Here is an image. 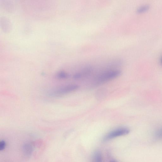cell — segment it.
<instances>
[{"label":"cell","instance_id":"1","mask_svg":"<svg viewBox=\"0 0 162 162\" xmlns=\"http://www.w3.org/2000/svg\"><path fill=\"white\" fill-rule=\"evenodd\" d=\"M121 72L118 70H110L100 74L95 79L97 85L103 84L114 79L120 75Z\"/></svg>","mask_w":162,"mask_h":162},{"label":"cell","instance_id":"2","mask_svg":"<svg viewBox=\"0 0 162 162\" xmlns=\"http://www.w3.org/2000/svg\"><path fill=\"white\" fill-rule=\"evenodd\" d=\"M79 88V86L77 85H68L54 90L50 93V95L54 97L60 96L75 91Z\"/></svg>","mask_w":162,"mask_h":162},{"label":"cell","instance_id":"3","mask_svg":"<svg viewBox=\"0 0 162 162\" xmlns=\"http://www.w3.org/2000/svg\"><path fill=\"white\" fill-rule=\"evenodd\" d=\"M130 131L127 128H122L115 129L109 133L105 137L104 140H108L116 137L128 134Z\"/></svg>","mask_w":162,"mask_h":162},{"label":"cell","instance_id":"4","mask_svg":"<svg viewBox=\"0 0 162 162\" xmlns=\"http://www.w3.org/2000/svg\"><path fill=\"white\" fill-rule=\"evenodd\" d=\"M92 162H102V155L99 151H96L93 154Z\"/></svg>","mask_w":162,"mask_h":162},{"label":"cell","instance_id":"5","mask_svg":"<svg viewBox=\"0 0 162 162\" xmlns=\"http://www.w3.org/2000/svg\"><path fill=\"white\" fill-rule=\"evenodd\" d=\"M150 8L149 5H142L139 7L137 10V12L138 13H142L147 11Z\"/></svg>","mask_w":162,"mask_h":162},{"label":"cell","instance_id":"6","mask_svg":"<svg viewBox=\"0 0 162 162\" xmlns=\"http://www.w3.org/2000/svg\"><path fill=\"white\" fill-rule=\"evenodd\" d=\"M25 153L27 155L31 154L32 151V148L31 145L26 144L24 147Z\"/></svg>","mask_w":162,"mask_h":162},{"label":"cell","instance_id":"7","mask_svg":"<svg viewBox=\"0 0 162 162\" xmlns=\"http://www.w3.org/2000/svg\"><path fill=\"white\" fill-rule=\"evenodd\" d=\"M69 77L68 74L64 72H61L58 73L57 75V78L59 79H65Z\"/></svg>","mask_w":162,"mask_h":162},{"label":"cell","instance_id":"8","mask_svg":"<svg viewBox=\"0 0 162 162\" xmlns=\"http://www.w3.org/2000/svg\"><path fill=\"white\" fill-rule=\"evenodd\" d=\"M6 142L4 140L0 142V150L2 151L4 150L6 147Z\"/></svg>","mask_w":162,"mask_h":162},{"label":"cell","instance_id":"9","mask_svg":"<svg viewBox=\"0 0 162 162\" xmlns=\"http://www.w3.org/2000/svg\"><path fill=\"white\" fill-rule=\"evenodd\" d=\"M158 134L160 135H162V128L161 129L158 131Z\"/></svg>","mask_w":162,"mask_h":162},{"label":"cell","instance_id":"10","mask_svg":"<svg viewBox=\"0 0 162 162\" xmlns=\"http://www.w3.org/2000/svg\"><path fill=\"white\" fill-rule=\"evenodd\" d=\"M161 63H162V58H161Z\"/></svg>","mask_w":162,"mask_h":162}]
</instances>
